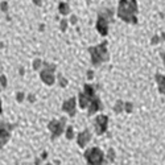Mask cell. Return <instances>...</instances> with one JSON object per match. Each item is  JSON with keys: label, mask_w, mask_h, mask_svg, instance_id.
<instances>
[{"label": "cell", "mask_w": 165, "mask_h": 165, "mask_svg": "<svg viewBox=\"0 0 165 165\" xmlns=\"http://www.w3.org/2000/svg\"><path fill=\"white\" fill-rule=\"evenodd\" d=\"M40 66H41V61H40V59H36V61L33 62V69H34V70H37Z\"/></svg>", "instance_id": "d6986e66"}, {"label": "cell", "mask_w": 165, "mask_h": 165, "mask_svg": "<svg viewBox=\"0 0 165 165\" xmlns=\"http://www.w3.org/2000/svg\"><path fill=\"white\" fill-rule=\"evenodd\" d=\"M118 15H119V17L123 19L125 22H136L137 21L136 17H135V12L132 11V8L130 5V2H127V0H120Z\"/></svg>", "instance_id": "7a4b0ae2"}, {"label": "cell", "mask_w": 165, "mask_h": 165, "mask_svg": "<svg viewBox=\"0 0 165 165\" xmlns=\"http://www.w3.org/2000/svg\"><path fill=\"white\" fill-rule=\"evenodd\" d=\"M85 94L87 95V97H90V98H94V95H95V91H94V87H91L90 85H86L85 86Z\"/></svg>", "instance_id": "9a60e30c"}, {"label": "cell", "mask_w": 165, "mask_h": 165, "mask_svg": "<svg viewBox=\"0 0 165 165\" xmlns=\"http://www.w3.org/2000/svg\"><path fill=\"white\" fill-rule=\"evenodd\" d=\"M64 123H65V119H61V122L58 120H52L50 123H49V130H50L52 135H53V139L59 136V135L62 134V131H64Z\"/></svg>", "instance_id": "5b68a950"}, {"label": "cell", "mask_w": 165, "mask_h": 165, "mask_svg": "<svg viewBox=\"0 0 165 165\" xmlns=\"http://www.w3.org/2000/svg\"><path fill=\"white\" fill-rule=\"evenodd\" d=\"M58 11L62 13V15H68L69 12V5H68V3H59V5H58Z\"/></svg>", "instance_id": "5bb4252c"}, {"label": "cell", "mask_w": 165, "mask_h": 165, "mask_svg": "<svg viewBox=\"0 0 165 165\" xmlns=\"http://www.w3.org/2000/svg\"><path fill=\"white\" fill-rule=\"evenodd\" d=\"M124 107H125V110H127L128 112H131V111H132V104H131V103H125V104H124Z\"/></svg>", "instance_id": "7402d4cb"}, {"label": "cell", "mask_w": 165, "mask_h": 165, "mask_svg": "<svg viewBox=\"0 0 165 165\" xmlns=\"http://www.w3.org/2000/svg\"><path fill=\"white\" fill-rule=\"evenodd\" d=\"M2 9L3 11H7V3H2Z\"/></svg>", "instance_id": "d4e9b609"}, {"label": "cell", "mask_w": 165, "mask_h": 165, "mask_svg": "<svg viewBox=\"0 0 165 165\" xmlns=\"http://www.w3.org/2000/svg\"><path fill=\"white\" fill-rule=\"evenodd\" d=\"M66 25H68V24H66V21H65V20H62V22H61V29H62V31H65V29H66Z\"/></svg>", "instance_id": "cb8c5ba5"}, {"label": "cell", "mask_w": 165, "mask_h": 165, "mask_svg": "<svg viewBox=\"0 0 165 165\" xmlns=\"http://www.w3.org/2000/svg\"><path fill=\"white\" fill-rule=\"evenodd\" d=\"M156 81L158 83V91H160L161 94H165V77L164 75H161V74H157Z\"/></svg>", "instance_id": "4fadbf2b"}, {"label": "cell", "mask_w": 165, "mask_h": 165, "mask_svg": "<svg viewBox=\"0 0 165 165\" xmlns=\"http://www.w3.org/2000/svg\"><path fill=\"white\" fill-rule=\"evenodd\" d=\"M2 111H3V108H2V100H0V114H2Z\"/></svg>", "instance_id": "f546056e"}, {"label": "cell", "mask_w": 165, "mask_h": 165, "mask_svg": "<svg viewBox=\"0 0 165 165\" xmlns=\"http://www.w3.org/2000/svg\"><path fill=\"white\" fill-rule=\"evenodd\" d=\"M163 58H164V64H165V56L163 54Z\"/></svg>", "instance_id": "4dcf8cb0"}, {"label": "cell", "mask_w": 165, "mask_h": 165, "mask_svg": "<svg viewBox=\"0 0 165 165\" xmlns=\"http://www.w3.org/2000/svg\"><path fill=\"white\" fill-rule=\"evenodd\" d=\"M102 108V104H100V99L99 98H91L90 100V104H88V114H95V112H98L99 110Z\"/></svg>", "instance_id": "30bf717a"}, {"label": "cell", "mask_w": 165, "mask_h": 165, "mask_svg": "<svg viewBox=\"0 0 165 165\" xmlns=\"http://www.w3.org/2000/svg\"><path fill=\"white\" fill-rule=\"evenodd\" d=\"M108 21H110V20H107L104 16H102V15L98 17L97 29H98V32L100 33L102 36H106L108 33Z\"/></svg>", "instance_id": "ba28073f"}, {"label": "cell", "mask_w": 165, "mask_h": 165, "mask_svg": "<svg viewBox=\"0 0 165 165\" xmlns=\"http://www.w3.org/2000/svg\"><path fill=\"white\" fill-rule=\"evenodd\" d=\"M92 78V71H88V79Z\"/></svg>", "instance_id": "f1b7e54d"}, {"label": "cell", "mask_w": 165, "mask_h": 165, "mask_svg": "<svg viewBox=\"0 0 165 165\" xmlns=\"http://www.w3.org/2000/svg\"><path fill=\"white\" fill-rule=\"evenodd\" d=\"M33 3H34V4H37V5H40V4H41V0H33Z\"/></svg>", "instance_id": "83f0119b"}, {"label": "cell", "mask_w": 165, "mask_h": 165, "mask_svg": "<svg viewBox=\"0 0 165 165\" xmlns=\"http://www.w3.org/2000/svg\"><path fill=\"white\" fill-rule=\"evenodd\" d=\"M130 5H131L132 11L136 13V12H137V3H136V0H131V2H130Z\"/></svg>", "instance_id": "ac0fdd59"}, {"label": "cell", "mask_w": 165, "mask_h": 165, "mask_svg": "<svg viewBox=\"0 0 165 165\" xmlns=\"http://www.w3.org/2000/svg\"><path fill=\"white\" fill-rule=\"evenodd\" d=\"M66 137H68V139H73V137H74V131H73L71 127H69L68 130H66Z\"/></svg>", "instance_id": "e0dca14e"}, {"label": "cell", "mask_w": 165, "mask_h": 165, "mask_svg": "<svg viewBox=\"0 0 165 165\" xmlns=\"http://www.w3.org/2000/svg\"><path fill=\"white\" fill-rule=\"evenodd\" d=\"M114 158H115V152L112 151V149H110V151H108V160L114 161Z\"/></svg>", "instance_id": "ffe728a7"}, {"label": "cell", "mask_w": 165, "mask_h": 165, "mask_svg": "<svg viewBox=\"0 0 165 165\" xmlns=\"http://www.w3.org/2000/svg\"><path fill=\"white\" fill-rule=\"evenodd\" d=\"M22 99H24V94H22V92H19V95H17V100H19V102H21Z\"/></svg>", "instance_id": "603a6c76"}, {"label": "cell", "mask_w": 165, "mask_h": 165, "mask_svg": "<svg viewBox=\"0 0 165 165\" xmlns=\"http://www.w3.org/2000/svg\"><path fill=\"white\" fill-rule=\"evenodd\" d=\"M0 85H2L3 87H5V86H7V78L4 77V75H2V77H0Z\"/></svg>", "instance_id": "44dd1931"}, {"label": "cell", "mask_w": 165, "mask_h": 165, "mask_svg": "<svg viewBox=\"0 0 165 165\" xmlns=\"http://www.w3.org/2000/svg\"><path fill=\"white\" fill-rule=\"evenodd\" d=\"M106 45L107 44L103 42V45H98V46H94V48H90L92 65L98 66V65H100L102 62L107 61L108 53H107V49H106Z\"/></svg>", "instance_id": "6da1fadb"}, {"label": "cell", "mask_w": 165, "mask_h": 165, "mask_svg": "<svg viewBox=\"0 0 165 165\" xmlns=\"http://www.w3.org/2000/svg\"><path fill=\"white\" fill-rule=\"evenodd\" d=\"M90 100H91V98L87 97L85 92H81V94H79V107H81V108L88 107V104H90Z\"/></svg>", "instance_id": "7c38bea8"}, {"label": "cell", "mask_w": 165, "mask_h": 165, "mask_svg": "<svg viewBox=\"0 0 165 165\" xmlns=\"http://www.w3.org/2000/svg\"><path fill=\"white\" fill-rule=\"evenodd\" d=\"M13 125L7 124L4 122H0V148H3V145L7 144V141L11 137V131Z\"/></svg>", "instance_id": "277c9868"}, {"label": "cell", "mask_w": 165, "mask_h": 165, "mask_svg": "<svg viewBox=\"0 0 165 165\" xmlns=\"http://www.w3.org/2000/svg\"><path fill=\"white\" fill-rule=\"evenodd\" d=\"M46 66V69L45 70H42L41 71V79L45 82L46 85H53L54 83V74H53V70H54V66L53 65H45Z\"/></svg>", "instance_id": "52a82bcc"}, {"label": "cell", "mask_w": 165, "mask_h": 165, "mask_svg": "<svg viewBox=\"0 0 165 165\" xmlns=\"http://www.w3.org/2000/svg\"><path fill=\"white\" fill-rule=\"evenodd\" d=\"M61 82H62V83H61L62 86H66V79H64V78L61 77Z\"/></svg>", "instance_id": "4316f807"}, {"label": "cell", "mask_w": 165, "mask_h": 165, "mask_svg": "<svg viewBox=\"0 0 165 165\" xmlns=\"http://www.w3.org/2000/svg\"><path fill=\"white\" fill-rule=\"evenodd\" d=\"M107 124H108V118L106 115H99L95 120V131L98 135H102L107 131Z\"/></svg>", "instance_id": "8992f818"}, {"label": "cell", "mask_w": 165, "mask_h": 165, "mask_svg": "<svg viewBox=\"0 0 165 165\" xmlns=\"http://www.w3.org/2000/svg\"><path fill=\"white\" fill-rule=\"evenodd\" d=\"M85 157L86 160H87L88 165H102V163H103V152H102L99 148H90V149L86 151L85 153Z\"/></svg>", "instance_id": "3957f363"}, {"label": "cell", "mask_w": 165, "mask_h": 165, "mask_svg": "<svg viewBox=\"0 0 165 165\" xmlns=\"http://www.w3.org/2000/svg\"><path fill=\"white\" fill-rule=\"evenodd\" d=\"M123 107H124L123 102L119 100L118 103H116V106H115V112H120V111H123Z\"/></svg>", "instance_id": "2e32d148"}, {"label": "cell", "mask_w": 165, "mask_h": 165, "mask_svg": "<svg viewBox=\"0 0 165 165\" xmlns=\"http://www.w3.org/2000/svg\"><path fill=\"white\" fill-rule=\"evenodd\" d=\"M90 139H91L90 132H88L87 130L83 131V132H81V134L78 135V145H79V147H85V145L88 143V140H90Z\"/></svg>", "instance_id": "8fae6325"}, {"label": "cell", "mask_w": 165, "mask_h": 165, "mask_svg": "<svg viewBox=\"0 0 165 165\" xmlns=\"http://www.w3.org/2000/svg\"><path fill=\"white\" fill-rule=\"evenodd\" d=\"M71 22H73V24L77 22V17H75V16H73V17H71Z\"/></svg>", "instance_id": "484cf974"}, {"label": "cell", "mask_w": 165, "mask_h": 165, "mask_svg": "<svg viewBox=\"0 0 165 165\" xmlns=\"http://www.w3.org/2000/svg\"><path fill=\"white\" fill-rule=\"evenodd\" d=\"M62 108H64V111L68 112L70 116H74V114H75V99L70 98L69 100H66L64 103V106H62Z\"/></svg>", "instance_id": "9c48e42d"}]
</instances>
